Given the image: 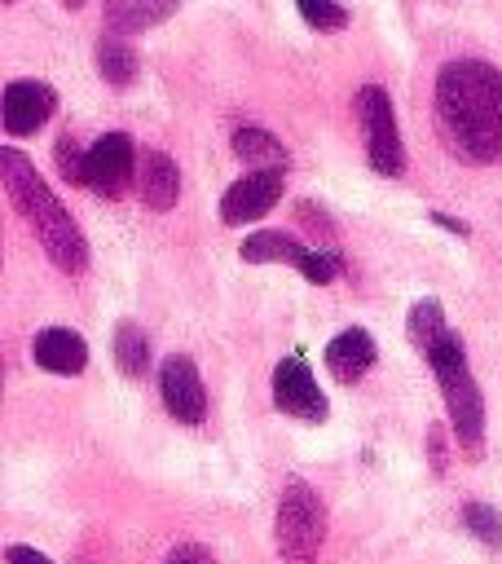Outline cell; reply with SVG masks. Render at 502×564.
I'll return each mask as SVG.
<instances>
[{
	"label": "cell",
	"mask_w": 502,
	"mask_h": 564,
	"mask_svg": "<svg viewBox=\"0 0 502 564\" xmlns=\"http://www.w3.org/2000/svg\"><path fill=\"white\" fill-rule=\"evenodd\" d=\"M436 128L462 163L502 159V70L476 57L445 62L436 75Z\"/></svg>",
	"instance_id": "6da1fadb"
},
{
	"label": "cell",
	"mask_w": 502,
	"mask_h": 564,
	"mask_svg": "<svg viewBox=\"0 0 502 564\" xmlns=\"http://www.w3.org/2000/svg\"><path fill=\"white\" fill-rule=\"evenodd\" d=\"M0 167H4V189H9V198H13V207H18V216L31 225L35 242L44 247L48 264L62 269V273H70V278L84 273V269H88L84 229L70 220V212H66V207L57 203V194L44 185V176L35 172V163H31L22 150L4 145V150H0Z\"/></svg>",
	"instance_id": "7a4b0ae2"
},
{
	"label": "cell",
	"mask_w": 502,
	"mask_h": 564,
	"mask_svg": "<svg viewBox=\"0 0 502 564\" xmlns=\"http://www.w3.org/2000/svg\"><path fill=\"white\" fill-rule=\"evenodd\" d=\"M423 357H427V366H432V375H436V388H440V397H445L454 436H458L462 454L476 463V458L484 454V397H480L476 375H471V366H467L462 335H458V330H445Z\"/></svg>",
	"instance_id": "3957f363"
},
{
	"label": "cell",
	"mask_w": 502,
	"mask_h": 564,
	"mask_svg": "<svg viewBox=\"0 0 502 564\" xmlns=\"http://www.w3.org/2000/svg\"><path fill=\"white\" fill-rule=\"evenodd\" d=\"M273 538L282 564H317L321 542H326V507L321 494L304 480H286L273 516Z\"/></svg>",
	"instance_id": "277c9868"
},
{
	"label": "cell",
	"mask_w": 502,
	"mask_h": 564,
	"mask_svg": "<svg viewBox=\"0 0 502 564\" xmlns=\"http://www.w3.org/2000/svg\"><path fill=\"white\" fill-rule=\"evenodd\" d=\"M352 106H357V128H361L365 163L379 176H401L405 172V145H401V132H396L392 97L379 84H365V88H357Z\"/></svg>",
	"instance_id": "5b68a950"
},
{
	"label": "cell",
	"mask_w": 502,
	"mask_h": 564,
	"mask_svg": "<svg viewBox=\"0 0 502 564\" xmlns=\"http://www.w3.org/2000/svg\"><path fill=\"white\" fill-rule=\"evenodd\" d=\"M238 256H242L247 264H269V260H273V264H291V269H299L313 286H330V282L339 278V269H343V260H339L335 251H326V247H317V242H299V238L277 234V229H260V234L242 238Z\"/></svg>",
	"instance_id": "8992f818"
},
{
	"label": "cell",
	"mask_w": 502,
	"mask_h": 564,
	"mask_svg": "<svg viewBox=\"0 0 502 564\" xmlns=\"http://www.w3.org/2000/svg\"><path fill=\"white\" fill-rule=\"evenodd\" d=\"M137 145L128 132H101L92 145H88V159H84V185L101 198H123L132 185H137Z\"/></svg>",
	"instance_id": "52a82bcc"
},
{
	"label": "cell",
	"mask_w": 502,
	"mask_h": 564,
	"mask_svg": "<svg viewBox=\"0 0 502 564\" xmlns=\"http://www.w3.org/2000/svg\"><path fill=\"white\" fill-rule=\"evenodd\" d=\"M159 397H163V410L185 427H198L207 419L203 375L185 352H167V361L159 366Z\"/></svg>",
	"instance_id": "ba28073f"
},
{
	"label": "cell",
	"mask_w": 502,
	"mask_h": 564,
	"mask_svg": "<svg viewBox=\"0 0 502 564\" xmlns=\"http://www.w3.org/2000/svg\"><path fill=\"white\" fill-rule=\"evenodd\" d=\"M273 405L291 419H304V423H321L330 414V405H326V397H321V388H317V379L299 352H291L273 366Z\"/></svg>",
	"instance_id": "9c48e42d"
},
{
	"label": "cell",
	"mask_w": 502,
	"mask_h": 564,
	"mask_svg": "<svg viewBox=\"0 0 502 564\" xmlns=\"http://www.w3.org/2000/svg\"><path fill=\"white\" fill-rule=\"evenodd\" d=\"M282 189H286V176L282 172H247V176H238L220 194V220L225 225L260 220L264 212H273V203L282 198Z\"/></svg>",
	"instance_id": "30bf717a"
},
{
	"label": "cell",
	"mask_w": 502,
	"mask_h": 564,
	"mask_svg": "<svg viewBox=\"0 0 502 564\" xmlns=\"http://www.w3.org/2000/svg\"><path fill=\"white\" fill-rule=\"evenodd\" d=\"M57 110V93L40 79H13L4 84V132L9 137H31L48 123V115Z\"/></svg>",
	"instance_id": "8fae6325"
},
{
	"label": "cell",
	"mask_w": 502,
	"mask_h": 564,
	"mask_svg": "<svg viewBox=\"0 0 502 564\" xmlns=\"http://www.w3.org/2000/svg\"><path fill=\"white\" fill-rule=\"evenodd\" d=\"M137 198L150 212H172L181 198V167L163 150H145L137 163Z\"/></svg>",
	"instance_id": "7c38bea8"
},
{
	"label": "cell",
	"mask_w": 502,
	"mask_h": 564,
	"mask_svg": "<svg viewBox=\"0 0 502 564\" xmlns=\"http://www.w3.org/2000/svg\"><path fill=\"white\" fill-rule=\"evenodd\" d=\"M31 357L40 370L48 375H79L88 366V344L84 335H75L70 326H44L35 339H31Z\"/></svg>",
	"instance_id": "4fadbf2b"
},
{
	"label": "cell",
	"mask_w": 502,
	"mask_h": 564,
	"mask_svg": "<svg viewBox=\"0 0 502 564\" xmlns=\"http://www.w3.org/2000/svg\"><path fill=\"white\" fill-rule=\"evenodd\" d=\"M370 366H374V339H370L361 326H348V330H339V335L326 344V370H330L339 383H357Z\"/></svg>",
	"instance_id": "5bb4252c"
},
{
	"label": "cell",
	"mask_w": 502,
	"mask_h": 564,
	"mask_svg": "<svg viewBox=\"0 0 502 564\" xmlns=\"http://www.w3.org/2000/svg\"><path fill=\"white\" fill-rule=\"evenodd\" d=\"M176 9H181V0H101L106 31H119V35L150 31V26H159L163 18H172Z\"/></svg>",
	"instance_id": "9a60e30c"
},
{
	"label": "cell",
	"mask_w": 502,
	"mask_h": 564,
	"mask_svg": "<svg viewBox=\"0 0 502 564\" xmlns=\"http://www.w3.org/2000/svg\"><path fill=\"white\" fill-rule=\"evenodd\" d=\"M233 154L251 167V172H286V145L264 132V128H238L233 132Z\"/></svg>",
	"instance_id": "2e32d148"
},
{
	"label": "cell",
	"mask_w": 502,
	"mask_h": 564,
	"mask_svg": "<svg viewBox=\"0 0 502 564\" xmlns=\"http://www.w3.org/2000/svg\"><path fill=\"white\" fill-rule=\"evenodd\" d=\"M92 57H97V70H101V79L110 88H128L137 79V53H132V44L119 31H106L97 40V53Z\"/></svg>",
	"instance_id": "e0dca14e"
},
{
	"label": "cell",
	"mask_w": 502,
	"mask_h": 564,
	"mask_svg": "<svg viewBox=\"0 0 502 564\" xmlns=\"http://www.w3.org/2000/svg\"><path fill=\"white\" fill-rule=\"evenodd\" d=\"M114 366L128 375V379H145L150 370V339L137 322H119L114 326Z\"/></svg>",
	"instance_id": "ac0fdd59"
},
{
	"label": "cell",
	"mask_w": 502,
	"mask_h": 564,
	"mask_svg": "<svg viewBox=\"0 0 502 564\" xmlns=\"http://www.w3.org/2000/svg\"><path fill=\"white\" fill-rule=\"evenodd\" d=\"M449 330V322H445V308H440V300H418L414 308H410V317H405V339L418 348V352H427L440 335Z\"/></svg>",
	"instance_id": "d6986e66"
},
{
	"label": "cell",
	"mask_w": 502,
	"mask_h": 564,
	"mask_svg": "<svg viewBox=\"0 0 502 564\" xmlns=\"http://www.w3.org/2000/svg\"><path fill=\"white\" fill-rule=\"evenodd\" d=\"M462 524L476 542H484L489 551L502 546V511L489 507V502H462Z\"/></svg>",
	"instance_id": "ffe728a7"
},
{
	"label": "cell",
	"mask_w": 502,
	"mask_h": 564,
	"mask_svg": "<svg viewBox=\"0 0 502 564\" xmlns=\"http://www.w3.org/2000/svg\"><path fill=\"white\" fill-rule=\"evenodd\" d=\"M299 18L313 26V31H339L348 26V9L339 0H295Z\"/></svg>",
	"instance_id": "44dd1931"
},
{
	"label": "cell",
	"mask_w": 502,
	"mask_h": 564,
	"mask_svg": "<svg viewBox=\"0 0 502 564\" xmlns=\"http://www.w3.org/2000/svg\"><path fill=\"white\" fill-rule=\"evenodd\" d=\"M84 159H88V150H79L70 132H62L57 145H53V163H57V172H62L70 185H84Z\"/></svg>",
	"instance_id": "7402d4cb"
},
{
	"label": "cell",
	"mask_w": 502,
	"mask_h": 564,
	"mask_svg": "<svg viewBox=\"0 0 502 564\" xmlns=\"http://www.w3.org/2000/svg\"><path fill=\"white\" fill-rule=\"evenodd\" d=\"M163 564H211V551H207L203 542H181V546L167 551Z\"/></svg>",
	"instance_id": "603a6c76"
},
{
	"label": "cell",
	"mask_w": 502,
	"mask_h": 564,
	"mask_svg": "<svg viewBox=\"0 0 502 564\" xmlns=\"http://www.w3.org/2000/svg\"><path fill=\"white\" fill-rule=\"evenodd\" d=\"M295 216H299L304 225H313V229H317V234H321V238L330 242V234H335V229H330V220L321 216V207H317V203H308V198H299V203H295Z\"/></svg>",
	"instance_id": "cb8c5ba5"
},
{
	"label": "cell",
	"mask_w": 502,
	"mask_h": 564,
	"mask_svg": "<svg viewBox=\"0 0 502 564\" xmlns=\"http://www.w3.org/2000/svg\"><path fill=\"white\" fill-rule=\"evenodd\" d=\"M4 564H53V560L40 555V551L26 546V542H9V546H4Z\"/></svg>",
	"instance_id": "d4e9b609"
},
{
	"label": "cell",
	"mask_w": 502,
	"mask_h": 564,
	"mask_svg": "<svg viewBox=\"0 0 502 564\" xmlns=\"http://www.w3.org/2000/svg\"><path fill=\"white\" fill-rule=\"evenodd\" d=\"M432 220H436L440 229H449V234H462V238H467V225H462V220H454V216H445V212H432Z\"/></svg>",
	"instance_id": "484cf974"
},
{
	"label": "cell",
	"mask_w": 502,
	"mask_h": 564,
	"mask_svg": "<svg viewBox=\"0 0 502 564\" xmlns=\"http://www.w3.org/2000/svg\"><path fill=\"white\" fill-rule=\"evenodd\" d=\"M432 467L445 471V458H440V427H432Z\"/></svg>",
	"instance_id": "4316f807"
},
{
	"label": "cell",
	"mask_w": 502,
	"mask_h": 564,
	"mask_svg": "<svg viewBox=\"0 0 502 564\" xmlns=\"http://www.w3.org/2000/svg\"><path fill=\"white\" fill-rule=\"evenodd\" d=\"M79 4H84V0H66V9H79Z\"/></svg>",
	"instance_id": "83f0119b"
},
{
	"label": "cell",
	"mask_w": 502,
	"mask_h": 564,
	"mask_svg": "<svg viewBox=\"0 0 502 564\" xmlns=\"http://www.w3.org/2000/svg\"><path fill=\"white\" fill-rule=\"evenodd\" d=\"M4 4H13V0H4Z\"/></svg>",
	"instance_id": "f1b7e54d"
}]
</instances>
